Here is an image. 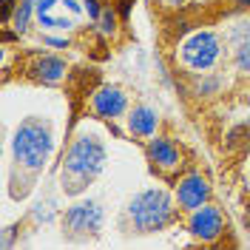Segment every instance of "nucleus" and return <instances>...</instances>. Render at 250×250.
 I'll use <instances>...</instances> for the list:
<instances>
[{"mask_svg":"<svg viewBox=\"0 0 250 250\" xmlns=\"http://www.w3.org/2000/svg\"><path fill=\"white\" fill-rule=\"evenodd\" d=\"M230 40L233 43H242V40H250V20H239L233 29H230Z\"/></svg>","mask_w":250,"mask_h":250,"instance_id":"15","label":"nucleus"},{"mask_svg":"<svg viewBox=\"0 0 250 250\" xmlns=\"http://www.w3.org/2000/svg\"><path fill=\"white\" fill-rule=\"evenodd\" d=\"M105 162H108V151H105L103 140H97L91 134L77 137V140L71 142L65 159H62V173H60L62 190H65L68 196L83 193V190L103 173Z\"/></svg>","mask_w":250,"mask_h":250,"instance_id":"1","label":"nucleus"},{"mask_svg":"<svg viewBox=\"0 0 250 250\" xmlns=\"http://www.w3.org/2000/svg\"><path fill=\"white\" fill-rule=\"evenodd\" d=\"M216 88H219V80H216V77L205 80L202 85H199V91H202V94H210V91H216Z\"/></svg>","mask_w":250,"mask_h":250,"instance_id":"17","label":"nucleus"},{"mask_svg":"<svg viewBox=\"0 0 250 250\" xmlns=\"http://www.w3.org/2000/svg\"><path fill=\"white\" fill-rule=\"evenodd\" d=\"M57 6H60V0H37V6H34L37 23L46 26V29H71L74 20H68V17H57L54 15Z\"/></svg>","mask_w":250,"mask_h":250,"instance_id":"11","label":"nucleus"},{"mask_svg":"<svg viewBox=\"0 0 250 250\" xmlns=\"http://www.w3.org/2000/svg\"><path fill=\"white\" fill-rule=\"evenodd\" d=\"M62 74H65V62L60 57H43L37 62V80L43 83H60Z\"/></svg>","mask_w":250,"mask_h":250,"instance_id":"12","label":"nucleus"},{"mask_svg":"<svg viewBox=\"0 0 250 250\" xmlns=\"http://www.w3.org/2000/svg\"><path fill=\"white\" fill-rule=\"evenodd\" d=\"M9 12H12V0H6V6H3V20H9Z\"/></svg>","mask_w":250,"mask_h":250,"instance_id":"19","label":"nucleus"},{"mask_svg":"<svg viewBox=\"0 0 250 250\" xmlns=\"http://www.w3.org/2000/svg\"><path fill=\"white\" fill-rule=\"evenodd\" d=\"M85 9H88V15H91L94 20H100V15H103V12H100V6H97V0H85Z\"/></svg>","mask_w":250,"mask_h":250,"instance_id":"18","label":"nucleus"},{"mask_svg":"<svg viewBox=\"0 0 250 250\" xmlns=\"http://www.w3.org/2000/svg\"><path fill=\"white\" fill-rule=\"evenodd\" d=\"M128 216L134 222V228L140 233H154L162 230L173 219V199L165 188H148L140 190L131 202H128Z\"/></svg>","mask_w":250,"mask_h":250,"instance_id":"3","label":"nucleus"},{"mask_svg":"<svg viewBox=\"0 0 250 250\" xmlns=\"http://www.w3.org/2000/svg\"><path fill=\"white\" fill-rule=\"evenodd\" d=\"M148 159L154 165H159V168H173L179 162V151H176V145L171 140L156 137V140L148 142Z\"/></svg>","mask_w":250,"mask_h":250,"instance_id":"10","label":"nucleus"},{"mask_svg":"<svg viewBox=\"0 0 250 250\" xmlns=\"http://www.w3.org/2000/svg\"><path fill=\"white\" fill-rule=\"evenodd\" d=\"M91 105H94V111H97L100 117L114 120V117H120V114L128 108V97H125L117 85H105V88H100V91L94 94Z\"/></svg>","mask_w":250,"mask_h":250,"instance_id":"8","label":"nucleus"},{"mask_svg":"<svg viewBox=\"0 0 250 250\" xmlns=\"http://www.w3.org/2000/svg\"><path fill=\"white\" fill-rule=\"evenodd\" d=\"M208 196H210V185H208V179L202 173H188L185 179L176 185V205L182 210H188V213L208 205Z\"/></svg>","mask_w":250,"mask_h":250,"instance_id":"7","label":"nucleus"},{"mask_svg":"<svg viewBox=\"0 0 250 250\" xmlns=\"http://www.w3.org/2000/svg\"><path fill=\"white\" fill-rule=\"evenodd\" d=\"M233 65H236V71H242V74H250V40H242V43H236Z\"/></svg>","mask_w":250,"mask_h":250,"instance_id":"13","label":"nucleus"},{"mask_svg":"<svg viewBox=\"0 0 250 250\" xmlns=\"http://www.w3.org/2000/svg\"><path fill=\"white\" fill-rule=\"evenodd\" d=\"M182 62H185L190 71H210L222 57V40H219L216 31H196L190 34L185 43H182Z\"/></svg>","mask_w":250,"mask_h":250,"instance_id":"4","label":"nucleus"},{"mask_svg":"<svg viewBox=\"0 0 250 250\" xmlns=\"http://www.w3.org/2000/svg\"><path fill=\"white\" fill-rule=\"evenodd\" d=\"M100 31H103V34H111V31H114V12H111V9H105V12L100 15Z\"/></svg>","mask_w":250,"mask_h":250,"instance_id":"16","label":"nucleus"},{"mask_svg":"<svg viewBox=\"0 0 250 250\" xmlns=\"http://www.w3.org/2000/svg\"><path fill=\"white\" fill-rule=\"evenodd\" d=\"M62 228L68 236H97L103 228V208L100 202H77L71 205L62 216Z\"/></svg>","mask_w":250,"mask_h":250,"instance_id":"5","label":"nucleus"},{"mask_svg":"<svg viewBox=\"0 0 250 250\" xmlns=\"http://www.w3.org/2000/svg\"><path fill=\"white\" fill-rule=\"evenodd\" d=\"M54 151V128L43 117H26L17 125L15 140H12V154L15 162L29 173H40L46 168L48 156Z\"/></svg>","mask_w":250,"mask_h":250,"instance_id":"2","label":"nucleus"},{"mask_svg":"<svg viewBox=\"0 0 250 250\" xmlns=\"http://www.w3.org/2000/svg\"><path fill=\"white\" fill-rule=\"evenodd\" d=\"M34 6H37V0H20L15 9V29L23 31L26 26H29V17L31 12H34Z\"/></svg>","mask_w":250,"mask_h":250,"instance_id":"14","label":"nucleus"},{"mask_svg":"<svg viewBox=\"0 0 250 250\" xmlns=\"http://www.w3.org/2000/svg\"><path fill=\"white\" fill-rule=\"evenodd\" d=\"M225 228V219H222V210L219 208H210V205H202L196 210H190V219H188V230L190 236L202 239V242H213Z\"/></svg>","mask_w":250,"mask_h":250,"instance_id":"6","label":"nucleus"},{"mask_svg":"<svg viewBox=\"0 0 250 250\" xmlns=\"http://www.w3.org/2000/svg\"><path fill=\"white\" fill-rule=\"evenodd\" d=\"M156 125H159V114L151 105H137L128 114V131L137 137H154Z\"/></svg>","mask_w":250,"mask_h":250,"instance_id":"9","label":"nucleus"},{"mask_svg":"<svg viewBox=\"0 0 250 250\" xmlns=\"http://www.w3.org/2000/svg\"><path fill=\"white\" fill-rule=\"evenodd\" d=\"M239 3H245V6H250V0H239Z\"/></svg>","mask_w":250,"mask_h":250,"instance_id":"20","label":"nucleus"}]
</instances>
